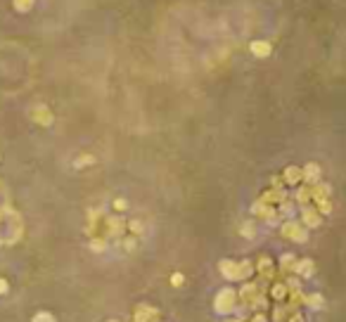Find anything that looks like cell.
Masks as SVG:
<instances>
[{
    "label": "cell",
    "mask_w": 346,
    "mask_h": 322,
    "mask_svg": "<svg viewBox=\"0 0 346 322\" xmlns=\"http://www.w3.org/2000/svg\"><path fill=\"white\" fill-rule=\"evenodd\" d=\"M235 301H237L235 289H220L219 296H216V301H214V308H216V313L228 315V313L235 310Z\"/></svg>",
    "instance_id": "6da1fadb"
},
{
    "label": "cell",
    "mask_w": 346,
    "mask_h": 322,
    "mask_svg": "<svg viewBox=\"0 0 346 322\" xmlns=\"http://www.w3.org/2000/svg\"><path fill=\"white\" fill-rule=\"evenodd\" d=\"M282 234H285V237H291V239H296V242H306V228H304V225H299V223H285Z\"/></svg>",
    "instance_id": "7a4b0ae2"
},
{
    "label": "cell",
    "mask_w": 346,
    "mask_h": 322,
    "mask_svg": "<svg viewBox=\"0 0 346 322\" xmlns=\"http://www.w3.org/2000/svg\"><path fill=\"white\" fill-rule=\"evenodd\" d=\"M133 318H135V322H152L154 318H157V310L143 304V305H138V308H135Z\"/></svg>",
    "instance_id": "3957f363"
},
{
    "label": "cell",
    "mask_w": 346,
    "mask_h": 322,
    "mask_svg": "<svg viewBox=\"0 0 346 322\" xmlns=\"http://www.w3.org/2000/svg\"><path fill=\"white\" fill-rule=\"evenodd\" d=\"M220 272L228 277V280H237V263L235 261H220Z\"/></svg>",
    "instance_id": "277c9868"
},
{
    "label": "cell",
    "mask_w": 346,
    "mask_h": 322,
    "mask_svg": "<svg viewBox=\"0 0 346 322\" xmlns=\"http://www.w3.org/2000/svg\"><path fill=\"white\" fill-rule=\"evenodd\" d=\"M304 225L306 228H318L320 225V215L315 214L313 209H304Z\"/></svg>",
    "instance_id": "5b68a950"
},
{
    "label": "cell",
    "mask_w": 346,
    "mask_h": 322,
    "mask_svg": "<svg viewBox=\"0 0 346 322\" xmlns=\"http://www.w3.org/2000/svg\"><path fill=\"white\" fill-rule=\"evenodd\" d=\"M294 270H296V272H301V275H304V277H309V275H313V263H310V258H301V261H299V263H294Z\"/></svg>",
    "instance_id": "8992f818"
},
{
    "label": "cell",
    "mask_w": 346,
    "mask_h": 322,
    "mask_svg": "<svg viewBox=\"0 0 346 322\" xmlns=\"http://www.w3.org/2000/svg\"><path fill=\"white\" fill-rule=\"evenodd\" d=\"M301 178H304V180H310V182H315V180L320 178V168H318V163H309V166L304 168Z\"/></svg>",
    "instance_id": "52a82bcc"
},
{
    "label": "cell",
    "mask_w": 346,
    "mask_h": 322,
    "mask_svg": "<svg viewBox=\"0 0 346 322\" xmlns=\"http://www.w3.org/2000/svg\"><path fill=\"white\" fill-rule=\"evenodd\" d=\"M287 291H290L287 285H275L273 289H271V296H273L275 301H285V299H287Z\"/></svg>",
    "instance_id": "ba28073f"
},
{
    "label": "cell",
    "mask_w": 346,
    "mask_h": 322,
    "mask_svg": "<svg viewBox=\"0 0 346 322\" xmlns=\"http://www.w3.org/2000/svg\"><path fill=\"white\" fill-rule=\"evenodd\" d=\"M306 305H310V308H323V305H325V301H323V294H318V291L309 294V296H306Z\"/></svg>",
    "instance_id": "9c48e42d"
},
{
    "label": "cell",
    "mask_w": 346,
    "mask_h": 322,
    "mask_svg": "<svg viewBox=\"0 0 346 322\" xmlns=\"http://www.w3.org/2000/svg\"><path fill=\"white\" fill-rule=\"evenodd\" d=\"M285 180H287V182L301 180V171H299V168H287V171H285Z\"/></svg>",
    "instance_id": "30bf717a"
},
{
    "label": "cell",
    "mask_w": 346,
    "mask_h": 322,
    "mask_svg": "<svg viewBox=\"0 0 346 322\" xmlns=\"http://www.w3.org/2000/svg\"><path fill=\"white\" fill-rule=\"evenodd\" d=\"M252 294H256V286H254V285H247L244 289H242V294H239V296H242L244 301H252V299H249Z\"/></svg>",
    "instance_id": "8fae6325"
},
{
    "label": "cell",
    "mask_w": 346,
    "mask_h": 322,
    "mask_svg": "<svg viewBox=\"0 0 346 322\" xmlns=\"http://www.w3.org/2000/svg\"><path fill=\"white\" fill-rule=\"evenodd\" d=\"M34 322H55V318L50 313H38L36 318H34Z\"/></svg>",
    "instance_id": "7c38bea8"
},
{
    "label": "cell",
    "mask_w": 346,
    "mask_h": 322,
    "mask_svg": "<svg viewBox=\"0 0 346 322\" xmlns=\"http://www.w3.org/2000/svg\"><path fill=\"white\" fill-rule=\"evenodd\" d=\"M252 50H254L256 54H266L268 53V45H266V43H254V45H252Z\"/></svg>",
    "instance_id": "4fadbf2b"
},
{
    "label": "cell",
    "mask_w": 346,
    "mask_h": 322,
    "mask_svg": "<svg viewBox=\"0 0 346 322\" xmlns=\"http://www.w3.org/2000/svg\"><path fill=\"white\" fill-rule=\"evenodd\" d=\"M182 282H185V277H182L181 272H173V275H171V285L173 286H181Z\"/></svg>",
    "instance_id": "5bb4252c"
},
{
    "label": "cell",
    "mask_w": 346,
    "mask_h": 322,
    "mask_svg": "<svg viewBox=\"0 0 346 322\" xmlns=\"http://www.w3.org/2000/svg\"><path fill=\"white\" fill-rule=\"evenodd\" d=\"M121 242H124L126 251H135V239H133V237H128V239H121Z\"/></svg>",
    "instance_id": "9a60e30c"
},
{
    "label": "cell",
    "mask_w": 346,
    "mask_h": 322,
    "mask_svg": "<svg viewBox=\"0 0 346 322\" xmlns=\"http://www.w3.org/2000/svg\"><path fill=\"white\" fill-rule=\"evenodd\" d=\"M130 230L138 234V233H143V223L140 220H130Z\"/></svg>",
    "instance_id": "2e32d148"
},
{
    "label": "cell",
    "mask_w": 346,
    "mask_h": 322,
    "mask_svg": "<svg viewBox=\"0 0 346 322\" xmlns=\"http://www.w3.org/2000/svg\"><path fill=\"white\" fill-rule=\"evenodd\" d=\"M114 206H116L119 211H124V209H126V201H124V199H116V201H114Z\"/></svg>",
    "instance_id": "e0dca14e"
},
{
    "label": "cell",
    "mask_w": 346,
    "mask_h": 322,
    "mask_svg": "<svg viewBox=\"0 0 346 322\" xmlns=\"http://www.w3.org/2000/svg\"><path fill=\"white\" fill-rule=\"evenodd\" d=\"M290 322H304V320H301V315H299V313H294V315L290 318Z\"/></svg>",
    "instance_id": "ac0fdd59"
},
{
    "label": "cell",
    "mask_w": 346,
    "mask_h": 322,
    "mask_svg": "<svg viewBox=\"0 0 346 322\" xmlns=\"http://www.w3.org/2000/svg\"><path fill=\"white\" fill-rule=\"evenodd\" d=\"M230 322H235V320H230Z\"/></svg>",
    "instance_id": "d6986e66"
}]
</instances>
